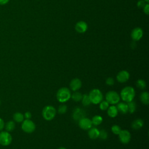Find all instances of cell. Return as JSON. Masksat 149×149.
<instances>
[{"mask_svg":"<svg viewBox=\"0 0 149 149\" xmlns=\"http://www.w3.org/2000/svg\"><path fill=\"white\" fill-rule=\"evenodd\" d=\"M122 130L121 127L117 125H114L111 127V131L112 132L116 135H118L119 134V133L120 132V131Z\"/></svg>","mask_w":149,"mask_h":149,"instance_id":"obj_28","label":"cell"},{"mask_svg":"<svg viewBox=\"0 0 149 149\" xmlns=\"http://www.w3.org/2000/svg\"><path fill=\"white\" fill-rule=\"evenodd\" d=\"M144 1H146V2H148V1H149V0H144Z\"/></svg>","mask_w":149,"mask_h":149,"instance_id":"obj_38","label":"cell"},{"mask_svg":"<svg viewBox=\"0 0 149 149\" xmlns=\"http://www.w3.org/2000/svg\"><path fill=\"white\" fill-rule=\"evenodd\" d=\"M142 36H143V30L141 28L137 27L133 30L131 34V37L134 41H136L139 40L142 37Z\"/></svg>","mask_w":149,"mask_h":149,"instance_id":"obj_13","label":"cell"},{"mask_svg":"<svg viewBox=\"0 0 149 149\" xmlns=\"http://www.w3.org/2000/svg\"><path fill=\"white\" fill-rule=\"evenodd\" d=\"M24 118H25L26 119H30L31 118V113L30 112H26L24 113Z\"/></svg>","mask_w":149,"mask_h":149,"instance_id":"obj_33","label":"cell"},{"mask_svg":"<svg viewBox=\"0 0 149 149\" xmlns=\"http://www.w3.org/2000/svg\"><path fill=\"white\" fill-rule=\"evenodd\" d=\"M81 102H82V104L86 107V106H88L89 105H90L91 104V101H90V98H89V96H88V94H83L82 95V98H81Z\"/></svg>","mask_w":149,"mask_h":149,"instance_id":"obj_21","label":"cell"},{"mask_svg":"<svg viewBox=\"0 0 149 149\" xmlns=\"http://www.w3.org/2000/svg\"><path fill=\"white\" fill-rule=\"evenodd\" d=\"M4 127V122L3 120L0 118V130H1Z\"/></svg>","mask_w":149,"mask_h":149,"instance_id":"obj_35","label":"cell"},{"mask_svg":"<svg viewBox=\"0 0 149 149\" xmlns=\"http://www.w3.org/2000/svg\"><path fill=\"white\" fill-rule=\"evenodd\" d=\"M99 104H100V108L102 111L107 110V109L108 108V107L109 106V103L106 100H105V101L102 100Z\"/></svg>","mask_w":149,"mask_h":149,"instance_id":"obj_26","label":"cell"},{"mask_svg":"<svg viewBox=\"0 0 149 149\" xmlns=\"http://www.w3.org/2000/svg\"><path fill=\"white\" fill-rule=\"evenodd\" d=\"M118 112H120L122 114H125L128 112L127 104L124 102H118L116 106Z\"/></svg>","mask_w":149,"mask_h":149,"instance_id":"obj_15","label":"cell"},{"mask_svg":"<svg viewBox=\"0 0 149 149\" xmlns=\"http://www.w3.org/2000/svg\"><path fill=\"white\" fill-rule=\"evenodd\" d=\"M143 120L140 118H137L132 122L131 126L134 130H139L143 126Z\"/></svg>","mask_w":149,"mask_h":149,"instance_id":"obj_18","label":"cell"},{"mask_svg":"<svg viewBox=\"0 0 149 149\" xmlns=\"http://www.w3.org/2000/svg\"><path fill=\"white\" fill-rule=\"evenodd\" d=\"M58 111L60 114H63L66 113L67 111V106L65 104H62L59 105L58 109Z\"/></svg>","mask_w":149,"mask_h":149,"instance_id":"obj_30","label":"cell"},{"mask_svg":"<svg viewBox=\"0 0 149 149\" xmlns=\"http://www.w3.org/2000/svg\"><path fill=\"white\" fill-rule=\"evenodd\" d=\"M119 95L124 102H129L132 101L135 97L134 89L131 86H126L121 90Z\"/></svg>","mask_w":149,"mask_h":149,"instance_id":"obj_1","label":"cell"},{"mask_svg":"<svg viewBox=\"0 0 149 149\" xmlns=\"http://www.w3.org/2000/svg\"><path fill=\"white\" fill-rule=\"evenodd\" d=\"M11 135L6 132L0 133V144L2 146H8L12 142Z\"/></svg>","mask_w":149,"mask_h":149,"instance_id":"obj_7","label":"cell"},{"mask_svg":"<svg viewBox=\"0 0 149 149\" xmlns=\"http://www.w3.org/2000/svg\"><path fill=\"white\" fill-rule=\"evenodd\" d=\"M130 77L129 73L126 70H121L116 75V79L118 82L123 83L126 82Z\"/></svg>","mask_w":149,"mask_h":149,"instance_id":"obj_10","label":"cell"},{"mask_svg":"<svg viewBox=\"0 0 149 149\" xmlns=\"http://www.w3.org/2000/svg\"><path fill=\"white\" fill-rule=\"evenodd\" d=\"M146 5V1L144 0H140L137 3V6L139 8H144L145 6V5Z\"/></svg>","mask_w":149,"mask_h":149,"instance_id":"obj_32","label":"cell"},{"mask_svg":"<svg viewBox=\"0 0 149 149\" xmlns=\"http://www.w3.org/2000/svg\"><path fill=\"white\" fill-rule=\"evenodd\" d=\"M85 112L80 108H76L74 109L72 114V117L75 120H79L81 118L84 117Z\"/></svg>","mask_w":149,"mask_h":149,"instance_id":"obj_12","label":"cell"},{"mask_svg":"<svg viewBox=\"0 0 149 149\" xmlns=\"http://www.w3.org/2000/svg\"><path fill=\"white\" fill-rule=\"evenodd\" d=\"M82 83L81 80L78 78H74L71 80L69 86L70 89L73 91H76L79 90L81 87Z\"/></svg>","mask_w":149,"mask_h":149,"instance_id":"obj_11","label":"cell"},{"mask_svg":"<svg viewBox=\"0 0 149 149\" xmlns=\"http://www.w3.org/2000/svg\"><path fill=\"white\" fill-rule=\"evenodd\" d=\"M22 129L24 132L27 133H31L35 130L36 125L30 119H25L23 120L22 124Z\"/></svg>","mask_w":149,"mask_h":149,"instance_id":"obj_6","label":"cell"},{"mask_svg":"<svg viewBox=\"0 0 149 149\" xmlns=\"http://www.w3.org/2000/svg\"><path fill=\"white\" fill-rule=\"evenodd\" d=\"M100 130L94 127H91L90 129H88V135L89 137L91 139H96L98 137Z\"/></svg>","mask_w":149,"mask_h":149,"instance_id":"obj_16","label":"cell"},{"mask_svg":"<svg viewBox=\"0 0 149 149\" xmlns=\"http://www.w3.org/2000/svg\"><path fill=\"white\" fill-rule=\"evenodd\" d=\"M0 103H1V101H0Z\"/></svg>","mask_w":149,"mask_h":149,"instance_id":"obj_39","label":"cell"},{"mask_svg":"<svg viewBox=\"0 0 149 149\" xmlns=\"http://www.w3.org/2000/svg\"><path fill=\"white\" fill-rule=\"evenodd\" d=\"M114 83H115L114 79L111 77H108L105 81V83L108 86H112L114 84Z\"/></svg>","mask_w":149,"mask_h":149,"instance_id":"obj_31","label":"cell"},{"mask_svg":"<svg viewBox=\"0 0 149 149\" xmlns=\"http://www.w3.org/2000/svg\"><path fill=\"white\" fill-rule=\"evenodd\" d=\"M127 108H128V112L130 113H134L136 109V103L133 101H132L127 102Z\"/></svg>","mask_w":149,"mask_h":149,"instance_id":"obj_22","label":"cell"},{"mask_svg":"<svg viewBox=\"0 0 149 149\" xmlns=\"http://www.w3.org/2000/svg\"><path fill=\"white\" fill-rule=\"evenodd\" d=\"M118 136L120 141L123 144H127L131 139L130 133L127 130H122Z\"/></svg>","mask_w":149,"mask_h":149,"instance_id":"obj_8","label":"cell"},{"mask_svg":"<svg viewBox=\"0 0 149 149\" xmlns=\"http://www.w3.org/2000/svg\"><path fill=\"white\" fill-rule=\"evenodd\" d=\"M82 94L78 91H74V93L71 94V98H72V100L76 102H79L80 101H81V98H82Z\"/></svg>","mask_w":149,"mask_h":149,"instance_id":"obj_23","label":"cell"},{"mask_svg":"<svg viewBox=\"0 0 149 149\" xmlns=\"http://www.w3.org/2000/svg\"><path fill=\"white\" fill-rule=\"evenodd\" d=\"M106 101L109 103V104L115 105L117 104L120 100V95L115 91H109L105 94Z\"/></svg>","mask_w":149,"mask_h":149,"instance_id":"obj_5","label":"cell"},{"mask_svg":"<svg viewBox=\"0 0 149 149\" xmlns=\"http://www.w3.org/2000/svg\"><path fill=\"white\" fill-rule=\"evenodd\" d=\"M91 103L94 104H99L103 98V95L102 92L97 88H94L91 90L88 94Z\"/></svg>","mask_w":149,"mask_h":149,"instance_id":"obj_3","label":"cell"},{"mask_svg":"<svg viewBox=\"0 0 149 149\" xmlns=\"http://www.w3.org/2000/svg\"><path fill=\"white\" fill-rule=\"evenodd\" d=\"M76 30L79 33H83L86 31L87 29V24L85 22L80 21L75 25Z\"/></svg>","mask_w":149,"mask_h":149,"instance_id":"obj_14","label":"cell"},{"mask_svg":"<svg viewBox=\"0 0 149 149\" xmlns=\"http://www.w3.org/2000/svg\"><path fill=\"white\" fill-rule=\"evenodd\" d=\"M92 124L95 126L100 125L102 122V118L100 115H95L92 118V119L91 120Z\"/></svg>","mask_w":149,"mask_h":149,"instance_id":"obj_20","label":"cell"},{"mask_svg":"<svg viewBox=\"0 0 149 149\" xmlns=\"http://www.w3.org/2000/svg\"><path fill=\"white\" fill-rule=\"evenodd\" d=\"M15 127V123L13 121H9L5 125V129L7 131H12Z\"/></svg>","mask_w":149,"mask_h":149,"instance_id":"obj_27","label":"cell"},{"mask_svg":"<svg viewBox=\"0 0 149 149\" xmlns=\"http://www.w3.org/2000/svg\"><path fill=\"white\" fill-rule=\"evenodd\" d=\"M143 8H144V12L146 13V14L148 15V4H146Z\"/></svg>","mask_w":149,"mask_h":149,"instance_id":"obj_34","label":"cell"},{"mask_svg":"<svg viewBox=\"0 0 149 149\" xmlns=\"http://www.w3.org/2000/svg\"><path fill=\"white\" fill-rule=\"evenodd\" d=\"M136 84L137 87H138L139 88H140L141 90H143V89L146 88V86H147L146 81L143 79L137 80Z\"/></svg>","mask_w":149,"mask_h":149,"instance_id":"obj_25","label":"cell"},{"mask_svg":"<svg viewBox=\"0 0 149 149\" xmlns=\"http://www.w3.org/2000/svg\"><path fill=\"white\" fill-rule=\"evenodd\" d=\"M118 111L115 105H112L110 107L109 106L107 109V114L111 118H115L118 115Z\"/></svg>","mask_w":149,"mask_h":149,"instance_id":"obj_17","label":"cell"},{"mask_svg":"<svg viewBox=\"0 0 149 149\" xmlns=\"http://www.w3.org/2000/svg\"><path fill=\"white\" fill-rule=\"evenodd\" d=\"M58 149H66V148H65V147H59Z\"/></svg>","mask_w":149,"mask_h":149,"instance_id":"obj_37","label":"cell"},{"mask_svg":"<svg viewBox=\"0 0 149 149\" xmlns=\"http://www.w3.org/2000/svg\"><path fill=\"white\" fill-rule=\"evenodd\" d=\"M56 113L55 108L52 105L45 106L42 111V115L44 119L47 120H52Z\"/></svg>","mask_w":149,"mask_h":149,"instance_id":"obj_4","label":"cell"},{"mask_svg":"<svg viewBox=\"0 0 149 149\" xmlns=\"http://www.w3.org/2000/svg\"><path fill=\"white\" fill-rule=\"evenodd\" d=\"M98 137L100 139L103 140H106L108 138V133H107V132L104 129H102V130H100Z\"/></svg>","mask_w":149,"mask_h":149,"instance_id":"obj_29","label":"cell"},{"mask_svg":"<svg viewBox=\"0 0 149 149\" xmlns=\"http://www.w3.org/2000/svg\"><path fill=\"white\" fill-rule=\"evenodd\" d=\"M9 0H0V5H5L8 2Z\"/></svg>","mask_w":149,"mask_h":149,"instance_id":"obj_36","label":"cell"},{"mask_svg":"<svg viewBox=\"0 0 149 149\" xmlns=\"http://www.w3.org/2000/svg\"><path fill=\"white\" fill-rule=\"evenodd\" d=\"M13 119L17 122H22L24 120V115L20 112H16L13 115Z\"/></svg>","mask_w":149,"mask_h":149,"instance_id":"obj_24","label":"cell"},{"mask_svg":"<svg viewBox=\"0 0 149 149\" xmlns=\"http://www.w3.org/2000/svg\"><path fill=\"white\" fill-rule=\"evenodd\" d=\"M79 126L83 130H88L92 127L93 124L91 119L84 116L79 120Z\"/></svg>","mask_w":149,"mask_h":149,"instance_id":"obj_9","label":"cell"},{"mask_svg":"<svg viewBox=\"0 0 149 149\" xmlns=\"http://www.w3.org/2000/svg\"><path fill=\"white\" fill-rule=\"evenodd\" d=\"M56 98L61 103L67 102L71 98V92L67 87H61L56 93Z\"/></svg>","mask_w":149,"mask_h":149,"instance_id":"obj_2","label":"cell"},{"mask_svg":"<svg viewBox=\"0 0 149 149\" xmlns=\"http://www.w3.org/2000/svg\"><path fill=\"white\" fill-rule=\"evenodd\" d=\"M140 100L141 102L144 105H148L149 104V94L147 91H143L141 93Z\"/></svg>","mask_w":149,"mask_h":149,"instance_id":"obj_19","label":"cell"}]
</instances>
